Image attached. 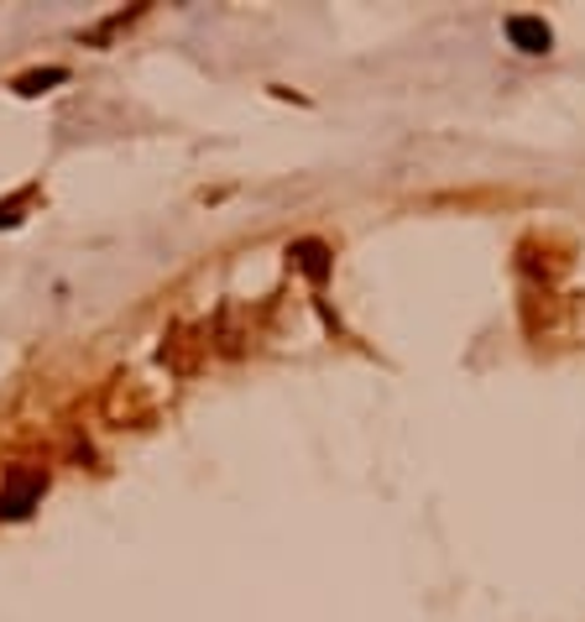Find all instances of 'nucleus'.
Here are the masks:
<instances>
[{"label": "nucleus", "instance_id": "1", "mask_svg": "<svg viewBox=\"0 0 585 622\" xmlns=\"http://www.w3.org/2000/svg\"><path fill=\"white\" fill-rule=\"evenodd\" d=\"M42 492H48V471L17 466L11 476H6V486H0V519H6V523L27 519L37 502H42Z\"/></svg>", "mask_w": 585, "mask_h": 622}, {"label": "nucleus", "instance_id": "2", "mask_svg": "<svg viewBox=\"0 0 585 622\" xmlns=\"http://www.w3.org/2000/svg\"><path fill=\"white\" fill-rule=\"evenodd\" d=\"M507 42H513L517 52H549L554 48V32L544 17H507Z\"/></svg>", "mask_w": 585, "mask_h": 622}, {"label": "nucleus", "instance_id": "3", "mask_svg": "<svg viewBox=\"0 0 585 622\" xmlns=\"http://www.w3.org/2000/svg\"><path fill=\"white\" fill-rule=\"evenodd\" d=\"M288 261H292V267H298L304 277H309V283H325L329 267H335L329 246H325V241H314V236H309V241H292V246H288Z\"/></svg>", "mask_w": 585, "mask_h": 622}, {"label": "nucleus", "instance_id": "4", "mask_svg": "<svg viewBox=\"0 0 585 622\" xmlns=\"http://www.w3.org/2000/svg\"><path fill=\"white\" fill-rule=\"evenodd\" d=\"M63 79H69V69H32V73H21L11 89L32 100V95H48V89H52V85H63Z\"/></svg>", "mask_w": 585, "mask_h": 622}, {"label": "nucleus", "instance_id": "5", "mask_svg": "<svg viewBox=\"0 0 585 622\" xmlns=\"http://www.w3.org/2000/svg\"><path fill=\"white\" fill-rule=\"evenodd\" d=\"M27 199H32V194H17L11 205H0V225H17V220H21V205H27Z\"/></svg>", "mask_w": 585, "mask_h": 622}]
</instances>
